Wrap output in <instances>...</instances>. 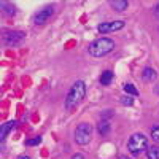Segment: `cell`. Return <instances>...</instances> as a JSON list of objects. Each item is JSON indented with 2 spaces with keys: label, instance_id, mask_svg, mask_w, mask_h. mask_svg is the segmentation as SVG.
<instances>
[{
  "label": "cell",
  "instance_id": "6da1fadb",
  "mask_svg": "<svg viewBox=\"0 0 159 159\" xmlns=\"http://www.w3.org/2000/svg\"><path fill=\"white\" fill-rule=\"evenodd\" d=\"M113 49H115V42L110 40V38H105V37L94 40V42L89 45V48H88L89 54L92 57H103V56L110 54Z\"/></svg>",
  "mask_w": 159,
  "mask_h": 159
},
{
  "label": "cell",
  "instance_id": "7a4b0ae2",
  "mask_svg": "<svg viewBox=\"0 0 159 159\" xmlns=\"http://www.w3.org/2000/svg\"><path fill=\"white\" fill-rule=\"evenodd\" d=\"M84 96H86V84L81 81V80H78V81L73 83L67 97H65V108L72 110L73 107H76V105L84 99Z\"/></svg>",
  "mask_w": 159,
  "mask_h": 159
},
{
  "label": "cell",
  "instance_id": "3957f363",
  "mask_svg": "<svg viewBox=\"0 0 159 159\" xmlns=\"http://www.w3.org/2000/svg\"><path fill=\"white\" fill-rule=\"evenodd\" d=\"M127 148L132 154H142L143 151H148V139L143 134H134L129 142H127Z\"/></svg>",
  "mask_w": 159,
  "mask_h": 159
},
{
  "label": "cell",
  "instance_id": "277c9868",
  "mask_svg": "<svg viewBox=\"0 0 159 159\" xmlns=\"http://www.w3.org/2000/svg\"><path fill=\"white\" fill-rule=\"evenodd\" d=\"M92 139V126L88 123L80 124L75 129V142L78 145H88Z\"/></svg>",
  "mask_w": 159,
  "mask_h": 159
},
{
  "label": "cell",
  "instance_id": "5b68a950",
  "mask_svg": "<svg viewBox=\"0 0 159 159\" xmlns=\"http://www.w3.org/2000/svg\"><path fill=\"white\" fill-rule=\"evenodd\" d=\"M24 32H18V30H15V32H5L3 34V37H2V42H3V45L5 46H19L22 42H24Z\"/></svg>",
  "mask_w": 159,
  "mask_h": 159
},
{
  "label": "cell",
  "instance_id": "8992f818",
  "mask_svg": "<svg viewBox=\"0 0 159 159\" xmlns=\"http://www.w3.org/2000/svg\"><path fill=\"white\" fill-rule=\"evenodd\" d=\"M52 13H54V8H52V7H45V8H42L40 11H37L35 15H34V24H37V25L45 24V22L52 16Z\"/></svg>",
  "mask_w": 159,
  "mask_h": 159
},
{
  "label": "cell",
  "instance_id": "52a82bcc",
  "mask_svg": "<svg viewBox=\"0 0 159 159\" xmlns=\"http://www.w3.org/2000/svg\"><path fill=\"white\" fill-rule=\"evenodd\" d=\"M124 27V21H110V22H102L99 24L97 30L100 34H108V32H116V30H121Z\"/></svg>",
  "mask_w": 159,
  "mask_h": 159
},
{
  "label": "cell",
  "instance_id": "ba28073f",
  "mask_svg": "<svg viewBox=\"0 0 159 159\" xmlns=\"http://www.w3.org/2000/svg\"><path fill=\"white\" fill-rule=\"evenodd\" d=\"M18 126V123L16 121H8V123H5L3 126H2V129H0V140H5L7 139V135H8V132L11 130V129H15Z\"/></svg>",
  "mask_w": 159,
  "mask_h": 159
},
{
  "label": "cell",
  "instance_id": "9c48e42d",
  "mask_svg": "<svg viewBox=\"0 0 159 159\" xmlns=\"http://www.w3.org/2000/svg\"><path fill=\"white\" fill-rule=\"evenodd\" d=\"M110 7L115 8L116 11H124V10L129 7V2H127V0H111Z\"/></svg>",
  "mask_w": 159,
  "mask_h": 159
},
{
  "label": "cell",
  "instance_id": "30bf717a",
  "mask_svg": "<svg viewBox=\"0 0 159 159\" xmlns=\"http://www.w3.org/2000/svg\"><path fill=\"white\" fill-rule=\"evenodd\" d=\"M142 76H143V80H147V81H154L156 76H157V73H156V70H153V69L147 67V69H143Z\"/></svg>",
  "mask_w": 159,
  "mask_h": 159
},
{
  "label": "cell",
  "instance_id": "8fae6325",
  "mask_svg": "<svg viewBox=\"0 0 159 159\" xmlns=\"http://www.w3.org/2000/svg\"><path fill=\"white\" fill-rule=\"evenodd\" d=\"M97 130H99V134L100 135H108L110 134V123L108 121H100L99 124H97Z\"/></svg>",
  "mask_w": 159,
  "mask_h": 159
},
{
  "label": "cell",
  "instance_id": "7c38bea8",
  "mask_svg": "<svg viewBox=\"0 0 159 159\" xmlns=\"http://www.w3.org/2000/svg\"><path fill=\"white\" fill-rule=\"evenodd\" d=\"M111 80H113V72H111V70H105V72L102 73V76H100V83H102L103 86H108V84L111 83Z\"/></svg>",
  "mask_w": 159,
  "mask_h": 159
},
{
  "label": "cell",
  "instance_id": "4fadbf2b",
  "mask_svg": "<svg viewBox=\"0 0 159 159\" xmlns=\"http://www.w3.org/2000/svg\"><path fill=\"white\" fill-rule=\"evenodd\" d=\"M0 7H2V10L5 11L7 16H13L16 13V8L13 7L11 3H8V2H2V3H0Z\"/></svg>",
  "mask_w": 159,
  "mask_h": 159
},
{
  "label": "cell",
  "instance_id": "5bb4252c",
  "mask_svg": "<svg viewBox=\"0 0 159 159\" xmlns=\"http://www.w3.org/2000/svg\"><path fill=\"white\" fill-rule=\"evenodd\" d=\"M147 157L148 159H159V147H157V145H153V147L148 148Z\"/></svg>",
  "mask_w": 159,
  "mask_h": 159
},
{
  "label": "cell",
  "instance_id": "9a60e30c",
  "mask_svg": "<svg viewBox=\"0 0 159 159\" xmlns=\"http://www.w3.org/2000/svg\"><path fill=\"white\" fill-rule=\"evenodd\" d=\"M123 88H124V91H126V94H129V96H139V91L135 89V86H134V84L126 83Z\"/></svg>",
  "mask_w": 159,
  "mask_h": 159
},
{
  "label": "cell",
  "instance_id": "2e32d148",
  "mask_svg": "<svg viewBox=\"0 0 159 159\" xmlns=\"http://www.w3.org/2000/svg\"><path fill=\"white\" fill-rule=\"evenodd\" d=\"M150 135L154 142H159V126H153L150 130Z\"/></svg>",
  "mask_w": 159,
  "mask_h": 159
},
{
  "label": "cell",
  "instance_id": "e0dca14e",
  "mask_svg": "<svg viewBox=\"0 0 159 159\" xmlns=\"http://www.w3.org/2000/svg\"><path fill=\"white\" fill-rule=\"evenodd\" d=\"M25 143H27V147H35V145H38V143H42V137H34V139L27 140V142H25Z\"/></svg>",
  "mask_w": 159,
  "mask_h": 159
},
{
  "label": "cell",
  "instance_id": "ac0fdd59",
  "mask_svg": "<svg viewBox=\"0 0 159 159\" xmlns=\"http://www.w3.org/2000/svg\"><path fill=\"white\" fill-rule=\"evenodd\" d=\"M121 103L123 105H129L130 107V105L134 103V99H132V96H124V97H121Z\"/></svg>",
  "mask_w": 159,
  "mask_h": 159
},
{
  "label": "cell",
  "instance_id": "d6986e66",
  "mask_svg": "<svg viewBox=\"0 0 159 159\" xmlns=\"http://www.w3.org/2000/svg\"><path fill=\"white\" fill-rule=\"evenodd\" d=\"M72 159H84V156H83V154H80V153H76V154L72 156Z\"/></svg>",
  "mask_w": 159,
  "mask_h": 159
},
{
  "label": "cell",
  "instance_id": "ffe728a7",
  "mask_svg": "<svg viewBox=\"0 0 159 159\" xmlns=\"http://www.w3.org/2000/svg\"><path fill=\"white\" fill-rule=\"evenodd\" d=\"M154 13H156V16L159 18V3L156 5V8H154Z\"/></svg>",
  "mask_w": 159,
  "mask_h": 159
},
{
  "label": "cell",
  "instance_id": "44dd1931",
  "mask_svg": "<svg viewBox=\"0 0 159 159\" xmlns=\"http://www.w3.org/2000/svg\"><path fill=\"white\" fill-rule=\"evenodd\" d=\"M18 159H32V157H29V156H19Z\"/></svg>",
  "mask_w": 159,
  "mask_h": 159
},
{
  "label": "cell",
  "instance_id": "7402d4cb",
  "mask_svg": "<svg viewBox=\"0 0 159 159\" xmlns=\"http://www.w3.org/2000/svg\"><path fill=\"white\" fill-rule=\"evenodd\" d=\"M118 159H129V157H127V156H119Z\"/></svg>",
  "mask_w": 159,
  "mask_h": 159
}]
</instances>
